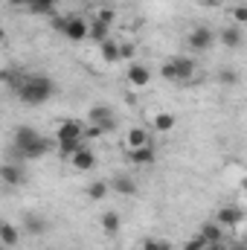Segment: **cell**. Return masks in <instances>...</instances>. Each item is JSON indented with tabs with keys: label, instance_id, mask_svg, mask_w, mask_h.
Masks as SVG:
<instances>
[{
	"label": "cell",
	"instance_id": "1",
	"mask_svg": "<svg viewBox=\"0 0 247 250\" xmlns=\"http://www.w3.org/2000/svg\"><path fill=\"white\" fill-rule=\"evenodd\" d=\"M56 93V84L50 76H23V82L18 84V96L23 105H41Z\"/></svg>",
	"mask_w": 247,
	"mask_h": 250
},
{
	"label": "cell",
	"instance_id": "2",
	"mask_svg": "<svg viewBox=\"0 0 247 250\" xmlns=\"http://www.w3.org/2000/svg\"><path fill=\"white\" fill-rule=\"evenodd\" d=\"M90 125H99L102 131H111V128H117V114L108 108V105H96V108H90Z\"/></svg>",
	"mask_w": 247,
	"mask_h": 250
},
{
	"label": "cell",
	"instance_id": "3",
	"mask_svg": "<svg viewBox=\"0 0 247 250\" xmlns=\"http://www.w3.org/2000/svg\"><path fill=\"white\" fill-rule=\"evenodd\" d=\"M64 35H67L70 41H84V38H90V23L82 21V18H67Z\"/></svg>",
	"mask_w": 247,
	"mask_h": 250
},
{
	"label": "cell",
	"instance_id": "4",
	"mask_svg": "<svg viewBox=\"0 0 247 250\" xmlns=\"http://www.w3.org/2000/svg\"><path fill=\"white\" fill-rule=\"evenodd\" d=\"M212 41H215V35H212L206 26H198V29H192V32H189V47H192V50H198V53L209 50V47H212Z\"/></svg>",
	"mask_w": 247,
	"mask_h": 250
},
{
	"label": "cell",
	"instance_id": "5",
	"mask_svg": "<svg viewBox=\"0 0 247 250\" xmlns=\"http://www.w3.org/2000/svg\"><path fill=\"white\" fill-rule=\"evenodd\" d=\"M70 163H73V169H79V172H90V169H96V157H93L90 148L76 151V154L70 157Z\"/></svg>",
	"mask_w": 247,
	"mask_h": 250
},
{
	"label": "cell",
	"instance_id": "6",
	"mask_svg": "<svg viewBox=\"0 0 247 250\" xmlns=\"http://www.w3.org/2000/svg\"><path fill=\"white\" fill-rule=\"evenodd\" d=\"M128 82H131L134 87H145V84L151 82L148 67H143V64H131V67H128Z\"/></svg>",
	"mask_w": 247,
	"mask_h": 250
},
{
	"label": "cell",
	"instance_id": "7",
	"mask_svg": "<svg viewBox=\"0 0 247 250\" xmlns=\"http://www.w3.org/2000/svg\"><path fill=\"white\" fill-rule=\"evenodd\" d=\"M82 123L70 120V123H62L59 125V143H70V140H82Z\"/></svg>",
	"mask_w": 247,
	"mask_h": 250
},
{
	"label": "cell",
	"instance_id": "8",
	"mask_svg": "<svg viewBox=\"0 0 247 250\" xmlns=\"http://www.w3.org/2000/svg\"><path fill=\"white\" fill-rule=\"evenodd\" d=\"M215 221H218L221 227H236V224L242 221V209H239V207H224V209H218Z\"/></svg>",
	"mask_w": 247,
	"mask_h": 250
},
{
	"label": "cell",
	"instance_id": "9",
	"mask_svg": "<svg viewBox=\"0 0 247 250\" xmlns=\"http://www.w3.org/2000/svg\"><path fill=\"white\" fill-rule=\"evenodd\" d=\"M111 187H114L117 195H137V181L128 178V175H117V178L111 181Z\"/></svg>",
	"mask_w": 247,
	"mask_h": 250
},
{
	"label": "cell",
	"instance_id": "10",
	"mask_svg": "<svg viewBox=\"0 0 247 250\" xmlns=\"http://www.w3.org/2000/svg\"><path fill=\"white\" fill-rule=\"evenodd\" d=\"M201 236H204L209 245H221V242H224V233H221V224H218V221H206V224L201 227Z\"/></svg>",
	"mask_w": 247,
	"mask_h": 250
},
{
	"label": "cell",
	"instance_id": "11",
	"mask_svg": "<svg viewBox=\"0 0 247 250\" xmlns=\"http://www.w3.org/2000/svg\"><path fill=\"white\" fill-rule=\"evenodd\" d=\"M0 175H3V181H6L9 187H18V184H23V169H21V166H15V163H6Z\"/></svg>",
	"mask_w": 247,
	"mask_h": 250
},
{
	"label": "cell",
	"instance_id": "12",
	"mask_svg": "<svg viewBox=\"0 0 247 250\" xmlns=\"http://www.w3.org/2000/svg\"><path fill=\"white\" fill-rule=\"evenodd\" d=\"M175 70H178V82H189V79L195 76V64H192V59H184V56L175 59Z\"/></svg>",
	"mask_w": 247,
	"mask_h": 250
},
{
	"label": "cell",
	"instance_id": "13",
	"mask_svg": "<svg viewBox=\"0 0 247 250\" xmlns=\"http://www.w3.org/2000/svg\"><path fill=\"white\" fill-rule=\"evenodd\" d=\"M145 146H148L145 128H131L128 131V148H145Z\"/></svg>",
	"mask_w": 247,
	"mask_h": 250
},
{
	"label": "cell",
	"instance_id": "14",
	"mask_svg": "<svg viewBox=\"0 0 247 250\" xmlns=\"http://www.w3.org/2000/svg\"><path fill=\"white\" fill-rule=\"evenodd\" d=\"M131 160L140 163V166H151L154 163V148L145 146V148H131Z\"/></svg>",
	"mask_w": 247,
	"mask_h": 250
},
{
	"label": "cell",
	"instance_id": "15",
	"mask_svg": "<svg viewBox=\"0 0 247 250\" xmlns=\"http://www.w3.org/2000/svg\"><path fill=\"white\" fill-rule=\"evenodd\" d=\"M18 239H21L18 227H12V224H3V227H0V242H3V248H15Z\"/></svg>",
	"mask_w": 247,
	"mask_h": 250
},
{
	"label": "cell",
	"instance_id": "16",
	"mask_svg": "<svg viewBox=\"0 0 247 250\" xmlns=\"http://www.w3.org/2000/svg\"><path fill=\"white\" fill-rule=\"evenodd\" d=\"M108 32H111V26L93 18V23H90V38H93V41H99V44H105V41H108Z\"/></svg>",
	"mask_w": 247,
	"mask_h": 250
},
{
	"label": "cell",
	"instance_id": "17",
	"mask_svg": "<svg viewBox=\"0 0 247 250\" xmlns=\"http://www.w3.org/2000/svg\"><path fill=\"white\" fill-rule=\"evenodd\" d=\"M102 59H105V62H120V59H123V50H120V44L108 38V41L102 44Z\"/></svg>",
	"mask_w": 247,
	"mask_h": 250
},
{
	"label": "cell",
	"instance_id": "18",
	"mask_svg": "<svg viewBox=\"0 0 247 250\" xmlns=\"http://www.w3.org/2000/svg\"><path fill=\"white\" fill-rule=\"evenodd\" d=\"M23 227H26V233L41 236V233L47 230V221H44V218H38V215H26V218H23Z\"/></svg>",
	"mask_w": 247,
	"mask_h": 250
},
{
	"label": "cell",
	"instance_id": "19",
	"mask_svg": "<svg viewBox=\"0 0 247 250\" xmlns=\"http://www.w3.org/2000/svg\"><path fill=\"white\" fill-rule=\"evenodd\" d=\"M29 12H32V15H53V12H56V0H35V3L29 6Z\"/></svg>",
	"mask_w": 247,
	"mask_h": 250
},
{
	"label": "cell",
	"instance_id": "20",
	"mask_svg": "<svg viewBox=\"0 0 247 250\" xmlns=\"http://www.w3.org/2000/svg\"><path fill=\"white\" fill-rule=\"evenodd\" d=\"M84 148V143L82 140H70V143H59V151H62V157H73L76 151H82Z\"/></svg>",
	"mask_w": 247,
	"mask_h": 250
},
{
	"label": "cell",
	"instance_id": "21",
	"mask_svg": "<svg viewBox=\"0 0 247 250\" xmlns=\"http://www.w3.org/2000/svg\"><path fill=\"white\" fill-rule=\"evenodd\" d=\"M221 41H224L227 47H239V44H242V32H239L236 26H230V29L221 32Z\"/></svg>",
	"mask_w": 247,
	"mask_h": 250
},
{
	"label": "cell",
	"instance_id": "22",
	"mask_svg": "<svg viewBox=\"0 0 247 250\" xmlns=\"http://www.w3.org/2000/svg\"><path fill=\"white\" fill-rule=\"evenodd\" d=\"M120 224H123V221H120L117 212H105V215H102V227H105V233H117Z\"/></svg>",
	"mask_w": 247,
	"mask_h": 250
},
{
	"label": "cell",
	"instance_id": "23",
	"mask_svg": "<svg viewBox=\"0 0 247 250\" xmlns=\"http://www.w3.org/2000/svg\"><path fill=\"white\" fill-rule=\"evenodd\" d=\"M154 128H157V131H172V128H175V117H172V114H157V117H154Z\"/></svg>",
	"mask_w": 247,
	"mask_h": 250
},
{
	"label": "cell",
	"instance_id": "24",
	"mask_svg": "<svg viewBox=\"0 0 247 250\" xmlns=\"http://www.w3.org/2000/svg\"><path fill=\"white\" fill-rule=\"evenodd\" d=\"M87 192H90V198H93V201H102V198L108 195V184H102V181H99V184H93Z\"/></svg>",
	"mask_w": 247,
	"mask_h": 250
},
{
	"label": "cell",
	"instance_id": "25",
	"mask_svg": "<svg viewBox=\"0 0 247 250\" xmlns=\"http://www.w3.org/2000/svg\"><path fill=\"white\" fill-rule=\"evenodd\" d=\"M160 76H163L166 82H178V70H175V62L163 64V67H160Z\"/></svg>",
	"mask_w": 247,
	"mask_h": 250
},
{
	"label": "cell",
	"instance_id": "26",
	"mask_svg": "<svg viewBox=\"0 0 247 250\" xmlns=\"http://www.w3.org/2000/svg\"><path fill=\"white\" fill-rule=\"evenodd\" d=\"M206 245H209V242H206V239L198 233L195 239H189V242H186V248H184V250H206Z\"/></svg>",
	"mask_w": 247,
	"mask_h": 250
},
{
	"label": "cell",
	"instance_id": "27",
	"mask_svg": "<svg viewBox=\"0 0 247 250\" xmlns=\"http://www.w3.org/2000/svg\"><path fill=\"white\" fill-rule=\"evenodd\" d=\"M143 250H169V245L160 242V239H145L143 242Z\"/></svg>",
	"mask_w": 247,
	"mask_h": 250
},
{
	"label": "cell",
	"instance_id": "28",
	"mask_svg": "<svg viewBox=\"0 0 247 250\" xmlns=\"http://www.w3.org/2000/svg\"><path fill=\"white\" fill-rule=\"evenodd\" d=\"M96 21H102V23H108V26H111V23H114V12H111L108 6H102V9H99V15H96Z\"/></svg>",
	"mask_w": 247,
	"mask_h": 250
},
{
	"label": "cell",
	"instance_id": "29",
	"mask_svg": "<svg viewBox=\"0 0 247 250\" xmlns=\"http://www.w3.org/2000/svg\"><path fill=\"white\" fill-rule=\"evenodd\" d=\"M221 82L224 84H236L239 82V73L236 70H221Z\"/></svg>",
	"mask_w": 247,
	"mask_h": 250
},
{
	"label": "cell",
	"instance_id": "30",
	"mask_svg": "<svg viewBox=\"0 0 247 250\" xmlns=\"http://www.w3.org/2000/svg\"><path fill=\"white\" fill-rule=\"evenodd\" d=\"M233 21L236 23H247V6H236L233 9Z\"/></svg>",
	"mask_w": 247,
	"mask_h": 250
},
{
	"label": "cell",
	"instance_id": "31",
	"mask_svg": "<svg viewBox=\"0 0 247 250\" xmlns=\"http://www.w3.org/2000/svg\"><path fill=\"white\" fill-rule=\"evenodd\" d=\"M120 50H123V59H131L134 56V44H123Z\"/></svg>",
	"mask_w": 247,
	"mask_h": 250
},
{
	"label": "cell",
	"instance_id": "32",
	"mask_svg": "<svg viewBox=\"0 0 247 250\" xmlns=\"http://www.w3.org/2000/svg\"><path fill=\"white\" fill-rule=\"evenodd\" d=\"M9 3H15V6H26V9H29V6L35 3V0H9Z\"/></svg>",
	"mask_w": 247,
	"mask_h": 250
},
{
	"label": "cell",
	"instance_id": "33",
	"mask_svg": "<svg viewBox=\"0 0 247 250\" xmlns=\"http://www.w3.org/2000/svg\"><path fill=\"white\" fill-rule=\"evenodd\" d=\"M198 3H204V6H218L221 0H198Z\"/></svg>",
	"mask_w": 247,
	"mask_h": 250
},
{
	"label": "cell",
	"instance_id": "34",
	"mask_svg": "<svg viewBox=\"0 0 247 250\" xmlns=\"http://www.w3.org/2000/svg\"><path fill=\"white\" fill-rule=\"evenodd\" d=\"M233 250H247L245 242H233Z\"/></svg>",
	"mask_w": 247,
	"mask_h": 250
},
{
	"label": "cell",
	"instance_id": "35",
	"mask_svg": "<svg viewBox=\"0 0 247 250\" xmlns=\"http://www.w3.org/2000/svg\"><path fill=\"white\" fill-rule=\"evenodd\" d=\"M206 250H224L221 245H206Z\"/></svg>",
	"mask_w": 247,
	"mask_h": 250
},
{
	"label": "cell",
	"instance_id": "36",
	"mask_svg": "<svg viewBox=\"0 0 247 250\" xmlns=\"http://www.w3.org/2000/svg\"><path fill=\"white\" fill-rule=\"evenodd\" d=\"M242 187H245V192H247V178H245V184H242Z\"/></svg>",
	"mask_w": 247,
	"mask_h": 250
},
{
	"label": "cell",
	"instance_id": "37",
	"mask_svg": "<svg viewBox=\"0 0 247 250\" xmlns=\"http://www.w3.org/2000/svg\"><path fill=\"white\" fill-rule=\"evenodd\" d=\"M242 242H245V245H247V233H245V239H242Z\"/></svg>",
	"mask_w": 247,
	"mask_h": 250
}]
</instances>
